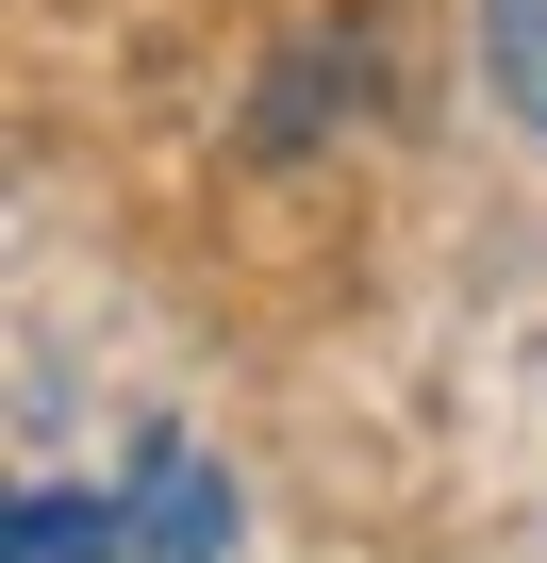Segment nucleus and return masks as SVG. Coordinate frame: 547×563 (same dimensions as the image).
<instances>
[{
  "instance_id": "f257e3e1",
  "label": "nucleus",
  "mask_w": 547,
  "mask_h": 563,
  "mask_svg": "<svg viewBox=\"0 0 547 563\" xmlns=\"http://www.w3.org/2000/svg\"><path fill=\"white\" fill-rule=\"evenodd\" d=\"M216 547H232V481L183 431H150L133 481H117V563H216Z\"/></svg>"
},
{
  "instance_id": "f03ea898",
  "label": "nucleus",
  "mask_w": 547,
  "mask_h": 563,
  "mask_svg": "<svg viewBox=\"0 0 547 563\" xmlns=\"http://www.w3.org/2000/svg\"><path fill=\"white\" fill-rule=\"evenodd\" d=\"M18 563H117V497L34 481V497H18Z\"/></svg>"
},
{
  "instance_id": "7ed1b4c3",
  "label": "nucleus",
  "mask_w": 547,
  "mask_h": 563,
  "mask_svg": "<svg viewBox=\"0 0 547 563\" xmlns=\"http://www.w3.org/2000/svg\"><path fill=\"white\" fill-rule=\"evenodd\" d=\"M481 67H497V100L547 133V0H481Z\"/></svg>"
}]
</instances>
